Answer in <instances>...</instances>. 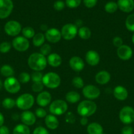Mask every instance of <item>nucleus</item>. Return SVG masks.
Segmentation results:
<instances>
[{
  "instance_id": "obj_52",
  "label": "nucleus",
  "mask_w": 134,
  "mask_h": 134,
  "mask_svg": "<svg viewBox=\"0 0 134 134\" xmlns=\"http://www.w3.org/2000/svg\"><path fill=\"white\" fill-rule=\"evenodd\" d=\"M81 24H82V22L80 21V20H77V22H76V24H75L77 27H80V26H81Z\"/></svg>"
},
{
  "instance_id": "obj_51",
  "label": "nucleus",
  "mask_w": 134,
  "mask_h": 134,
  "mask_svg": "<svg viewBox=\"0 0 134 134\" xmlns=\"http://www.w3.org/2000/svg\"><path fill=\"white\" fill-rule=\"evenodd\" d=\"M48 29V27H47V26L46 24H42L40 26V30H42V31H46Z\"/></svg>"
},
{
  "instance_id": "obj_22",
  "label": "nucleus",
  "mask_w": 134,
  "mask_h": 134,
  "mask_svg": "<svg viewBox=\"0 0 134 134\" xmlns=\"http://www.w3.org/2000/svg\"><path fill=\"white\" fill-rule=\"evenodd\" d=\"M45 124L49 129L55 130L59 127V122L56 116L51 114L45 117Z\"/></svg>"
},
{
  "instance_id": "obj_10",
  "label": "nucleus",
  "mask_w": 134,
  "mask_h": 134,
  "mask_svg": "<svg viewBox=\"0 0 134 134\" xmlns=\"http://www.w3.org/2000/svg\"><path fill=\"white\" fill-rule=\"evenodd\" d=\"M12 46L18 52H25L30 47V42L24 37L17 36L12 41Z\"/></svg>"
},
{
  "instance_id": "obj_9",
  "label": "nucleus",
  "mask_w": 134,
  "mask_h": 134,
  "mask_svg": "<svg viewBox=\"0 0 134 134\" xmlns=\"http://www.w3.org/2000/svg\"><path fill=\"white\" fill-rule=\"evenodd\" d=\"M5 33L11 37H17L22 31V26L16 20H10L7 22L4 27Z\"/></svg>"
},
{
  "instance_id": "obj_29",
  "label": "nucleus",
  "mask_w": 134,
  "mask_h": 134,
  "mask_svg": "<svg viewBox=\"0 0 134 134\" xmlns=\"http://www.w3.org/2000/svg\"><path fill=\"white\" fill-rule=\"evenodd\" d=\"M0 73L3 77L8 78V77H13L14 74V71L11 65H3L0 68Z\"/></svg>"
},
{
  "instance_id": "obj_34",
  "label": "nucleus",
  "mask_w": 134,
  "mask_h": 134,
  "mask_svg": "<svg viewBox=\"0 0 134 134\" xmlns=\"http://www.w3.org/2000/svg\"><path fill=\"white\" fill-rule=\"evenodd\" d=\"M72 85L76 88H82L84 86V81L81 79V77L76 76V77H74L72 79Z\"/></svg>"
},
{
  "instance_id": "obj_12",
  "label": "nucleus",
  "mask_w": 134,
  "mask_h": 134,
  "mask_svg": "<svg viewBox=\"0 0 134 134\" xmlns=\"http://www.w3.org/2000/svg\"><path fill=\"white\" fill-rule=\"evenodd\" d=\"M13 9V3L12 0H0V18H7Z\"/></svg>"
},
{
  "instance_id": "obj_50",
  "label": "nucleus",
  "mask_w": 134,
  "mask_h": 134,
  "mask_svg": "<svg viewBox=\"0 0 134 134\" xmlns=\"http://www.w3.org/2000/svg\"><path fill=\"white\" fill-rule=\"evenodd\" d=\"M4 121H5V119H4L3 115L1 113H0V127L2 126L4 123Z\"/></svg>"
},
{
  "instance_id": "obj_53",
  "label": "nucleus",
  "mask_w": 134,
  "mask_h": 134,
  "mask_svg": "<svg viewBox=\"0 0 134 134\" xmlns=\"http://www.w3.org/2000/svg\"><path fill=\"white\" fill-rule=\"evenodd\" d=\"M12 118H13V119H14V120H18V118H19V116H18V115H17V114H13V116H12Z\"/></svg>"
},
{
  "instance_id": "obj_32",
  "label": "nucleus",
  "mask_w": 134,
  "mask_h": 134,
  "mask_svg": "<svg viewBox=\"0 0 134 134\" xmlns=\"http://www.w3.org/2000/svg\"><path fill=\"white\" fill-rule=\"evenodd\" d=\"M118 9V5H117L116 3L114 2V1H109L105 6V11L108 13H115Z\"/></svg>"
},
{
  "instance_id": "obj_13",
  "label": "nucleus",
  "mask_w": 134,
  "mask_h": 134,
  "mask_svg": "<svg viewBox=\"0 0 134 134\" xmlns=\"http://www.w3.org/2000/svg\"><path fill=\"white\" fill-rule=\"evenodd\" d=\"M45 39L51 43H56L60 41L62 38L61 32L58 29L53 27L49 28L45 34Z\"/></svg>"
},
{
  "instance_id": "obj_47",
  "label": "nucleus",
  "mask_w": 134,
  "mask_h": 134,
  "mask_svg": "<svg viewBox=\"0 0 134 134\" xmlns=\"http://www.w3.org/2000/svg\"><path fill=\"white\" fill-rule=\"evenodd\" d=\"M75 121V116L73 113L69 112L66 116V122L68 123H74Z\"/></svg>"
},
{
  "instance_id": "obj_25",
  "label": "nucleus",
  "mask_w": 134,
  "mask_h": 134,
  "mask_svg": "<svg viewBox=\"0 0 134 134\" xmlns=\"http://www.w3.org/2000/svg\"><path fill=\"white\" fill-rule=\"evenodd\" d=\"M80 94L76 91H70L66 93L65 96V99L67 102L70 103H76L80 100Z\"/></svg>"
},
{
  "instance_id": "obj_18",
  "label": "nucleus",
  "mask_w": 134,
  "mask_h": 134,
  "mask_svg": "<svg viewBox=\"0 0 134 134\" xmlns=\"http://www.w3.org/2000/svg\"><path fill=\"white\" fill-rule=\"evenodd\" d=\"M69 65L71 69L74 71L78 72L83 70L85 64L82 59L79 56H72L69 60Z\"/></svg>"
},
{
  "instance_id": "obj_42",
  "label": "nucleus",
  "mask_w": 134,
  "mask_h": 134,
  "mask_svg": "<svg viewBox=\"0 0 134 134\" xmlns=\"http://www.w3.org/2000/svg\"><path fill=\"white\" fill-rule=\"evenodd\" d=\"M54 9L56 10H58V11H60V10H62L63 9H64V7H65V3L63 2L61 0H58V1H55L54 3Z\"/></svg>"
},
{
  "instance_id": "obj_11",
  "label": "nucleus",
  "mask_w": 134,
  "mask_h": 134,
  "mask_svg": "<svg viewBox=\"0 0 134 134\" xmlns=\"http://www.w3.org/2000/svg\"><path fill=\"white\" fill-rule=\"evenodd\" d=\"M82 94L85 98L89 100H93L99 97L101 91L98 87L94 85H89L84 86L82 90Z\"/></svg>"
},
{
  "instance_id": "obj_46",
  "label": "nucleus",
  "mask_w": 134,
  "mask_h": 134,
  "mask_svg": "<svg viewBox=\"0 0 134 134\" xmlns=\"http://www.w3.org/2000/svg\"><path fill=\"white\" fill-rule=\"evenodd\" d=\"M121 134H133V129L130 126H126L122 129Z\"/></svg>"
},
{
  "instance_id": "obj_55",
  "label": "nucleus",
  "mask_w": 134,
  "mask_h": 134,
  "mask_svg": "<svg viewBox=\"0 0 134 134\" xmlns=\"http://www.w3.org/2000/svg\"><path fill=\"white\" fill-rule=\"evenodd\" d=\"M131 40H132L133 43V44H134V34H133V35L132 38H131Z\"/></svg>"
},
{
  "instance_id": "obj_38",
  "label": "nucleus",
  "mask_w": 134,
  "mask_h": 134,
  "mask_svg": "<svg viewBox=\"0 0 134 134\" xmlns=\"http://www.w3.org/2000/svg\"><path fill=\"white\" fill-rule=\"evenodd\" d=\"M44 85L42 82H34L32 85V90L34 92L40 93L43 90Z\"/></svg>"
},
{
  "instance_id": "obj_4",
  "label": "nucleus",
  "mask_w": 134,
  "mask_h": 134,
  "mask_svg": "<svg viewBox=\"0 0 134 134\" xmlns=\"http://www.w3.org/2000/svg\"><path fill=\"white\" fill-rule=\"evenodd\" d=\"M42 82L43 85L50 89H55L59 87L61 82V79L57 73L49 72L43 75Z\"/></svg>"
},
{
  "instance_id": "obj_17",
  "label": "nucleus",
  "mask_w": 134,
  "mask_h": 134,
  "mask_svg": "<svg viewBox=\"0 0 134 134\" xmlns=\"http://www.w3.org/2000/svg\"><path fill=\"white\" fill-rule=\"evenodd\" d=\"M85 61L89 65L95 66L99 64L100 55L95 51H88L85 54Z\"/></svg>"
},
{
  "instance_id": "obj_33",
  "label": "nucleus",
  "mask_w": 134,
  "mask_h": 134,
  "mask_svg": "<svg viewBox=\"0 0 134 134\" xmlns=\"http://www.w3.org/2000/svg\"><path fill=\"white\" fill-rule=\"evenodd\" d=\"M2 105L6 109H11L16 105V101L11 98H6L3 100Z\"/></svg>"
},
{
  "instance_id": "obj_37",
  "label": "nucleus",
  "mask_w": 134,
  "mask_h": 134,
  "mask_svg": "<svg viewBox=\"0 0 134 134\" xmlns=\"http://www.w3.org/2000/svg\"><path fill=\"white\" fill-rule=\"evenodd\" d=\"M11 48V44L9 42L4 41L0 44V52L3 54H6L10 51Z\"/></svg>"
},
{
  "instance_id": "obj_26",
  "label": "nucleus",
  "mask_w": 134,
  "mask_h": 134,
  "mask_svg": "<svg viewBox=\"0 0 134 134\" xmlns=\"http://www.w3.org/2000/svg\"><path fill=\"white\" fill-rule=\"evenodd\" d=\"M45 41V34H42V33H38L32 38L33 44H34V46H35L36 47H42L44 44Z\"/></svg>"
},
{
  "instance_id": "obj_30",
  "label": "nucleus",
  "mask_w": 134,
  "mask_h": 134,
  "mask_svg": "<svg viewBox=\"0 0 134 134\" xmlns=\"http://www.w3.org/2000/svg\"><path fill=\"white\" fill-rule=\"evenodd\" d=\"M22 34L23 37H24L26 39H32L35 35V31H34V28L32 27H25L22 29Z\"/></svg>"
},
{
  "instance_id": "obj_3",
  "label": "nucleus",
  "mask_w": 134,
  "mask_h": 134,
  "mask_svg": "<svg viewBox=\"0 0 134 134\" xmlns=\"http://www.w3.org/2000/svg\"><path fill=\"white\" fill-rule=\"evenodd\" d=\"M35 99L32 94L25 93L18 97L16 100V105L22 111H28L34 105Z\"/></svg>"
},
{
  "instance_id": "obj_35",
  "label": "nucleus",
  "mask_w": 134,
  "mask_h": 134,
  "mask_svg": "<svg viewBox=\"0 0 134 134\" xmlns=\"http://www.w3.org/2000/svg\"><path fill=\"white\" fill-rule=\"evenodd\" d=\"M31 76L27 72H22L18 75V81L22 84H26L30 81Z\"/></svg>"
},
{
  "instance_id": "obj_28",
  "label": "nucleus",
  "mask_w": 134,
  "mask_h": 134,
  "mask_svg": "<svg viewBox=\"0 0 134 134\" xmlns=\"http://www.w3.org/2000/svg\"><path fill=\"white\" fill-rule=\"evenodd\" d=\"M78 34L81 39H84V40H87L91 36V31L90 29L88 28L87 27L82 26L79 28Z\"/></svg>"
},
{
  "instance_id": "obj_40",
  "label": "nucleus",
  "mask_w": 134,
  "mask_h": 134,
  "mask_svg": "<svg viewBox=\"0 0 134 134\" xmlns=\"http://www.w3.org/2000/svg\"><path fill=\"white\" fill-rule=\"evenodd\" d=\"M81 0H66V5L71 9L76 8L80 5Z\"/></svg>"
},
{
  "instance_id": "obj_43",
  "label": "nucleus",
  "mask_w": 134,
  "mask_h": 134,
  "mask_svg": "<svg viewBox=\"0 0 134 134\" xmlns=\"http://www.w3.org/2000/svg\"><path fill=\"white\" fill-rule=\"evenodd\" d=\"M112 43L114 47H117V48H119L120 47H121L122 45H123V40H122V38L120 37H115L112 40Z\"/></svg>"
},
{
  "instance_id": "obj_6",
  "label": "nucleus",
  "mask_w": 134,
  "mask_h": 134,
  "mask_svg": "<svg viewBox=\"0 0 134 134\" xmlns=\"http://www.w3.org/2000/svg\"><path fill=\"white\" fill-rule=\"evenodd\" d=\"M62 37L65 40H72L78 35V29L74 24H66L64 25L60 30Z\"/></svg>"
},
{
  "instance_id": "obj_8",
  "label": "nucleus",
  "mask_w": 134,
  "mask_h": 134,
  "mask_svg": "<svg viewBox=\"0 0 134 134\" xmlns=\"http://www.w3.org/2000/svg\"><path fill=\"white\" fill-rule=\"evenodd\" d=\"M5 90L11 94H16L20 91L21 88L20 82L14 77H10L5 80L3 83Z\"/></svg>"
},
{
  "instance_id": "obj_15",
  "label": "nucleus",
  "mask_w": 134,
  "mask_h": 134,
  "mask_svg": "<svg viewBox=\"0 0 134 134\" xmlns=\"http://www.w3.org/2000/svg\"><path fill=\"white\" fill-rule=\"evenodd\" d=\"M52 96L47 91H43L39 93L36 98V102L41 107H44L49 105L51 102Z\"/></svg>"
},
{
  "instance_id": "obj_16",
  "label": "nucleus",
  "mask_w": 134,
  "mask_h": 134,
  "mask_svg": "<svg viewBox=\"0 0 134 134\" xmlns=\"http://www.w3.org/2000/svg\"><path fill=\"white\" fill-rule=\"evenodd\" d=\"M20 118L22 122L28 126L34 125L36 121V116H35V114L28 110L24 111L23 113H22Z\"/></svg>"
},
{
  "instance_id": "obj_7",
  "label": "nucleus",
  "mask_w": 134,
  "mask_h": 134,
  "mask_svg": "<svg viewBox=\"0 0 134 134\" xmlns=\"http://www.w3.org/2000/svg\"><path fill=\"white\" fill-rule=\"evenodd\" d=\"M119 119L124 124H131L134 121V109L130 106H125L119 113Z\"/></svg>"
},
{
  "instance_id": "obj_5",
  "label": "nucleus",
  "mask_w": 134,
  "mask_h": 134,
  "mask_svg": "<svg viewBox=\"0 0 134 134\" xmlns=\"http://www.w3.org/2000/svg\"><path fill=\"white\" fill-rule=\"evenodd\" d=\"M68 107V104L66 101L63 99H56L50 103L49 109L51 115L60 116L66 112Z\"/></svg>"
},
{
  "instance_id": "obj_48",
  "label": "nucleus",
  "mask_w": 134,
  "mask_h": 134,
  "mask_svg": "<svg viewBox=\"0 0 134 134\" xmlns=\"http://www.w3.org/2000/svg\"><path fill=\"white\" fill-rule=\"evenodd\" d=\"M10 131L8 127L5 126H2L0 127V134H9Z\"/></svg>"
},
{
  "instance_id": "obj_45",
  "label": "nucleus",
  "mask_w": 134,
  "mask_h": 134,
  "mask_svg": "<svg viewBox=\"0 0 134 134\" xmlns=\"http://www.w3.org/2000/svg\"><path fill=\"white\" fill-rule=\"evenodd\" d=\"M97 0H84L85 6L87 8H93L97 4Z\"/></svg>"
},
{
  "instance_id": "obj_49",
  "label": "nucleus",
  "mask_w": 134,
  "mask_h": 134,
  "mask_svg": "<svg viewBox=\"0 0 134 134\" xmlns=\"http://www.w3.org/2000/svg\"><path fill=\"white\" fill-rule=\"evenodd\" d=\"M80 124L82 126H86L88 124L87 117H81L80 119Z\"/></svg>"
},
{
  "instance_id": "obj_39",
  "label": "nucleus",
  "mask_w": 134,
  "mask_h": 134,
  "mask_svg": "<svg viewBox=\"0 0 134 134\" xmlns=\"http://www.w3.org/2000/svg\"><path fill=\"white\" fill-rule=\"evenodd\" d=\"M43 75L41 71H34L31 75V79L34 82H42Z\"/></svg>"
},
{
  "instance_id": "obj_44",
  "label": "nucleus",
  "mask_w": 134,
  "mask_h": 134,
  "mask_svg": "<svg viewBox=\"0 0 134 134\" xmlns=\"http://www.w3.org/2000/svg\"><path fill=\"white\" fill-rule=\"evenodd\" d=\"M33 134H49V133L46 128L42 126H39L34 129Z\"/></svg>"
},
{
  "instance_id": "obj_19",
  "label": "nucleus",
  "mask_w": 134,
  "mask_h": 134,
  "mask_svg": "<svg viewBox=\"0 0 134 134\" xmlns=\"http://www.w3.org/2000/svg\"><path fill=\"white\" fill-rule=\"evenodd\" d=\"M117 5L120 10L124 13H130L134 9L133 0H118Z\"/></svg>"
},
{
  "instance_id": "obj_24",
  "label": "nucleus",
  "mask_w": 134,
  "mask_h": 134,
  "mask_svg": "<svg viewBox=\"0 0 134 134\" xmlns=\"http://www.w3.org/2000/svg\"><path fill=\"white\" fill-rule=\"evenodd\" d=\"M88 134H102L103 128L102 126L97 122H92L87 127Z\"/></svg>"
},
{
  "instance_id": "obj_56",
  "label": "nucleus",
  "mask_w": 134,
  "mask_h": 134,
  "mask_svg": "<svg viewBox=\"0 0 134 134\" xmlns=\"http://www.w3.org/2000/svg\"><path fill=\"white\" fill-rule=\"evenodd\" d=\"M0 105H1V102H0Z\"/></svg>"
},
{
  "instance_id": "obj_41",
  "label": "nucleus",
  "mask_w": 134,
  "mask_h": 134,
  "mask_svg": "<svg viewBox=\"0 0 134 134\" xmlns=\"http://www.w3.org/2000/svg\"><path fill=\"white\" fill-rule=\"evenodd\" d=\"M35 115L38 118H45L47 115V111L42 107H39L35 110Z\"/></svg>"
},
{
  "instance_id": "obj_23",
  "label": "nucleus",
  "mask_w": 134,
  "mask_h": 134,
  "mask_svg": "<svg viewBox=\"0 0 134 134\" xmlns=\"http://www.w3.org/2000/svg\"><path fill=\"white\" fill-rule=\"evenodd\" d=\"M47 64L53 68H57L59 67L62 64L61 56L56 53H51L47 56Z\"/></svg>"
},
{
  "instance_id": "obj_1",
  "label": "nucleus",
  "mask_w": 134,
  "mask_h": 134,
  "mask_svg": "<svg viewBox=\"0 0 134 134\" xmlns=\"http://www.w3.org/2000/svg\"><path fill=\"white\" fill-rule=\"evenodd\" d=\"M28 65L34 71H42L47 67V58L39 52L32 53L28 59Z\"/></svg>"
},
{
  "instance_id": "obj_2",
  "label": "nucleus",
  "mask_w": 134,
  "mask_h": 134,
  "mask_svg": "<svg viewBox=\"0 0 134 134\" xmlns=\"http://www.w3.org/2000/svg\"><path fill=\"white\" fill-rule=\"evenodd\" d=\"M97 106L92 100H84L77 107V113L81 117H89L97 111Z\"/></svg>"
},
{
  "instance_id": "obj_54",
  "label": "nucleus",
  "mask_w": 134,
  "mask_h": 134,
  "mask_svg": "<svg viewBox=\"0 0 134 134\" xmlns=\"http://www.w3.org/2000/svg\"><path fill=\"white\" fill-rule=\"evenodd\" d=\"M2 86H3V82H2V81H1V80H0V90H1V89Z\"/></svg>"
},
{
  "instance_id": "obj_36",
  "label": "nucleus",
  "mask_w": 134,
  "mask_h": 134,
  "mask_svg": "<svg viewBox=\"0 0 134 134\" xmlns=\"http://www.w3.org/2000/svg\"><path fill=\"white\" fill-rule=\"evenodd\" d=\"M51 47L49 44H43L42 47H40V52L44 56H49L50 54H51Z\"/></svg>"
},
{
  "instance_id": "obj_31",
  "label": "nucleus",
  "mask_w": 134,
  "mask_h": 134,
  "mask_svg": "<svg viewBox=\"0 0 134 134\" xmlns=\"http://www.w3.org/2000/svg\"><path fill=\"white\" fill-rule=\"evenodd\" d=\"M125 24L127 30L134 32V14H130L127 17Z\"/></svg>"
},
{
  "instance_id": "obj_14",
  "label": "nucleus",
  "mask_w": 134,
  "mask_h": 134,
  "mask_svg": "<svg viewBox=\"0 0 134 134\" xmlns=\"http://www.w3.org/2000/svg\"><path fill=\"white\" fill-rule=\"evenodd\" d=\"M117 55L122 60H128L132 57L133 51L130 46L123 44L117 49Z\"/></svg>"
},
{
  "instance_id": "obj_27",
  "label": "nucleus",
  "mask_w": 134,
  "mask_h": 134,
  "mask_svg": "<svg viewBox=\"0 0 134 134\" xmlns=\"http://www.w3.org/2000/svg\"><path fill=\"white\" fill-rule=\"evenodd\" d=\"M13 134H30V128L24 124H18L13 129Z\"/></svg>"
},
{
  "instance_id": "obj_20",
  "label": "nucleus",
  "mask_w": 134,
  "mask_h": 134,
  "mask_svg": "<svg viewBox=\"0 0 134 134\" xmlns=\"http://www.w3.org/2000/svg\"><path fill=\"white\" fill-rule=\"evenodd\" d=\"M114 98L119 101H124L128 96V92L127 89L122 86H117L113 90Z\"/></svg>"
},
{
  "instance_id": "obj_21",
  "label": "nucleus",
  "mask_w": 134,
  "mask_h": 134,
  "mask_svg": "<svg viewBox=\"0 0 134 134\" xmlns=\"http://www.w3.org/2000/svg\"><path fill=\"white\" fill-rule=\"evenodd\" d=\"M111 76L108 71L105 70L100 71L96 74L95 81L101 85H104L107 84L110 81Z\"/></svg>"
}]
</instances>
